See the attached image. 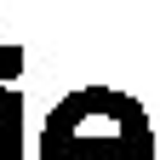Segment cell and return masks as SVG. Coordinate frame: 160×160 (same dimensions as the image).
<instances>
[{
    "label": "cell",
    "mask_w": 160,
    "mask_h": 160,
    "mask_svg": "<svg viewBox=\"0 0 160 160\" xmlns=\"http://www.w3.org/2000/svg\"><path fill=\"white\" fill-rule=\"evenodd\" d=\"M40 160H154V126L120 86H74L40 126Z\"/></svg>",
    "instance_id": "cell-1"
},
{
    "label": "cell",
    "mask_w": 160,
    "mask_h": 160,
    "mask_svg": "<svg viewBox=\"0 0 160 160\" xmlns=\"http://www.w3.org/2000/svg\"><path fill=\"white\" fill-rule=\"evenodd\" d=\"M23 46H0V80H6V86H12V80H17V69H23Z\"/></svg>",
    "instance_id": "cell-3"
},
{
    "label": "cell",
    "mask_w": 160,
    "mask_h": 160,
    "mask_svg": "<svg viewBox=\"0 0 160 160\" xmlns=\"http://www.w3.org/2000/svg\"><path fill=\"white\" fill-rule=\"evenodd\" d=\"M23 92L0 86V160H23Z\"/></svg>",
    "instance_id": "cell-2"
}]
</instances>
